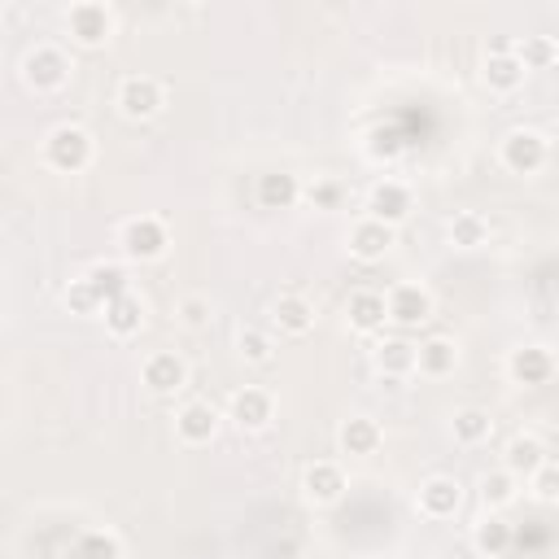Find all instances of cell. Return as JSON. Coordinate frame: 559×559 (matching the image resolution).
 <instances>
[{
    "label": "cell",
    "instance_id": "1",
    "mask_svg": "<svg viewBox=\"0 0 559 559\" xmlns=\"http://www.w3.org/2000/svg\"><path fill=\"white\" fill-rule=\"evenodd\" d=\"M44 162H48L52 170H61V175L83 170V166L92 162V135H87L83 127H74V122L52 127L48 140H44Z\"/></svg>",
    "mask_w": 559,
    "mask_h": 559
},
{
    "label": "cell",
    "instance_id": "2",
    "mask_svg": "<svg viewBox=\"0 0 559 559\" xmlns=\"http://www.w3.org/2000/svg\"><path fill=\"white\" fill-rule=\"evenodd\" d=\"M118 245H122V253H127L131 262H153V258H162V253H166L170 231H166V223H162V218L140 214V218H127V223L118 227Z\"/></svg>",
    "mask_w": 559,
    "mask_h": 559
},
{
    "label": "cell",
    "instance_id": "3",
    "mask_svg": "<svg viewBox=\"0 0 559 559\" xmlns=\"http://www.w3.org/2000/svg\"><path fill=\"white\" fill-rule=\"evenodd\" d=\"M22 79L26 87L35 92H57L66 79H70V61L57 44H35L26 57H22Z\"/></svg>",
    "mask_w": 559,
    "mask_h": 559
},
{
    "label": "cell",
    "instance_id": "4",
    "mask_svg": "<svg viewBox=\"0 0 559 559\" xmlns=\"http://www.w3.org/2000/svg\"><path fill=\"white\" fill-rule=\"evenodd\" d=\"M498 157H502V166L511 175H533V170L546 166V135L533 131V127H515V131L502 135V153Z\"/></svg>",
    "mask_w": 559,
    "mask_h": 559
},
{
    "label": "cell",
    "instance_id": "5",
    "mask_svg": "<svg viewBox=\"0 0 559 559\" xmlns=\"http://www.w3.org/2000/svg\"><path fill=\"white\" fill-rule=\"evenodd\" d=\"M66 31H70L74 44H83V48H100V44L109 39V31H114V13H109L105 4H96V0L70 4V13H66Z\"/></svg>",
    "mask_w": 559,
    "mask_h": 559
},
{
    "label": "cell",
    "instance_id": "6",
    "mask_svg": "<svg viewBox=\"0 0 559 559\" xmlns=\"http://www.w3.org/2000/svg\"><path fill=\"white\" fill-rule=\"evenodd\" d=\"M415 507L424 520H450L463 507V485L454 476H428L415 493Z\"/></svg>",
    "mask_w": 559,
    "mask_h": 559
},
{
    "label": "cell",
    "instance_id": "7",
    "mask_svg": "<svg viewBox=\"0 0 559 559\" xmlns=\"http://www.w3.org/2000/svg\"><path fill=\"white\" fill-rule=\"evenodd\" d=\"M432 314V297L419 284H397L384 297V319H393L397 328H419Z\"/></svg>",
    "mask_w": 559,
    "mask_h": 559
},
{
    "label": "cell",
    "instance_id": "8",
    "mask_svg": "<svg viewBox=\"0 0 559 559\" xmlns=\"http://www.w3.org/2000/svg\"><path fill=\"white\" fill-rule=\"evenodd\" d=\"M118 109L127 118H153L162 109V83L148 74H127L118 83Z\"/></svg>",
    "mask_w": 559,
    "mask_h": 559
},
{
    "label": "cell",
    "instance_id": "9",
    "mask_svg": "<svg viewBox=\"0 0 559 559\" xmlns=\"http://www.w3.org/2000/svg\"><path fill=\"white\" fill-rule=\"evenodd\" d=\"M406 214H411V188H406V183H397V179H380V183L367 192V218L393 227V223H402Z\"/></svg>",
    "mask_w": 559,
    "mask_h": 559
},
{
    "label": "cell",
    "instance_id": "10",
    "mask_svg": "<svg viewBox=\"0 0 559 559\" xmlns=\"http://www.w3.org/2000/svg\"><path fill=\"white\" fill-rule=\"evenodd\" d=\"M140 380L153 389V393H179L183 384H188V362L179 358V354H170V349H157V354H148L144 358V367H140Z\"/></svg>",
    "mask_w": 559,
    "mask_h": 559
},
{
    "label": "cell",
    "instance_id": "11",
    "mask_svg": "<svg viewBox=\"0 0 559 559\" xmlns=\"http://www.w3.org/2000/svg\"><path fill=\"white\" fill-rule=\"evenodd\" d=\"M507 371H511L515 384H546L550 371H555V358H550L546 345H520V349H511Z\"/></svg>",
    "mask_w": 559,
    "mask_h": 559
},
{
    "label": "cell",
    "instance_id": "12",
    "mask_svg": "<svg viewBox=\"0 0 559 559\" xmlns=\"http://www.w3.org/2000/svg\"><path fill=\"white\" fill-rule=\"evenodd\" d=\"M511 48H515V44H511ZM511 48H489V57H485L480 79H485L493 92H515V87L524 83V74H528Z\"/></svg>",
    "mask_w": 559,
    "mask_h": 559
},
{
    "label": "cell",
    "instance_id": "13",
    "mask_svg": "<svg viewBox=\"0 0 559 559\" xmlns=\"http://www.w3.org/2000/svg\"><path fill=\"white\" fill-rule=\"evenodd\" d=\"M175 432L188 441V445H205L214 432H218V411L210 402H188L179 415H175Z\"/></svg>",
    "mask_w": 559,
    "mask_h": 559
},
{
    "label": "cell",
    "instance_id": "14",
    "mask_svg": "<svg viewBox=\"0 0 559 559\" xmlns=\"http://www.w3.org/2000/svg\"><path fill=\"white\" fill-rule=\"evenodd\" d=\"M301 489H306V498H310V502H336V498L345 493V472H341L336 463L319 459V463H310V467H306Z\"/></svg>",
    "mask_w": 559,
    "mask_h": 559
},
{
    "label": "cell",
    "instance_id": "15",
    "mask_svg": "<svg viewBox=\"0 0 559 559\" xmlns=\"http://www.w3.org/2000/svg\"><path fill=\"white\" fill-rule=\"evenodd\" d=\"M271 314H275V328H280L284 336H306V332L314 328V306H310L301 293H284V297L271 306Z\"/></svg>",
    "mask_w": 559,
    "mask_h": 559
},
{
    "label": "cell",
    "instance_id": "16",
    "mask_svg": "<svg viewBox=\"0 0 559 559\" xmlns=\"http://www.w3.org/2000/svg\"><path fill=\"white\" fill-rule=\"evenodd\" d=\"M231 419L245 432L266 428L271 424V393L266 389H240V393H231Z\"/></svg>",
    "mask_w": 559,
    "mask_h": 559
},
{
    "label": "cell",
    "instance_id": "17",
    "mask_svg": "<svg viewBox=\"0 0 559 559\" xmlns=\"http://www.w3.org/2000/svg\"><path fill=\"white\" fill-rule=\"evenodd\" d=\"M297 197H301V183L288 170H271V175L258 179V205L262 210H293Z\"/></svg>",
    "mask_w": 559,
    "mask_h": 559
},
{
    "label": "cell",
    "instance_id": "18",
    "mask_svg": "<svg viewBox=\"0 0 559 559\" xmlns=\"http://www.w3.org/2000/svg\"><path fill=\"white\" fill-rule=\"evenodd\" d=\"M389 245H393V227H384V223H376V218H362V223L349 231V253L362 258V262L384 258Z\"/></svg>",
    "mask_w": 559,
    "mask_h": 559
},
{
    "label": "cell",
    "instance_id": "19",
    "mask_svg": "<svg viewBox=\"0 0 559 559\" xmlns=\"http://www.w3.org/2000/svg\"><path fill=\"white\" fill-rule=\"evenodd\" d=\"M105 328L114 336H135L144 328V301L135 293H122V297L105 301Z\"/></svg>",
    "mask_w": 559,
    "mask_h": 559
},
{
    "label": "cell",
    "instance_id": "20",
    "mask_svg": "<svg viewBox=\"0 0 559 559\" xmlns=\"http://www.w3.org/2000/svg\"><path fill=\"white\" fill-rule=\"evenodd\" d=\"M454 362H459V349H454V341H445V336H428L424 345H415V367H419L424 376H432V380L450 376Z\"/></svg>",
    "mask_w": 559,
    "mask_h": 559
},
{
    "label": "cell",
    "instance_id": "21",
    "mask_svg": "<svg viewBox=\"0 0 559 559\" xmlns=\"http://www.w3.org/2000/svg\"><path fill=\"white\" fill-rule=\"evenodd\" d=\"M546 459H550V454H546V445H542L537 437H515V441L507 445V467H502V472H511L515 480H520V476L528 480Z\"/></svg>",
    "mask_w": 559,
    "mask_h": 559
},
{
    "label": "cell",
    "instance_id": "22",
    "mask_svg": "<svg viewBox=\"0 0 559 559\" xmlns=\"http://www.w3.org/2000/svg\"><path fill=\"white\" fill-rule=\"evenodd\" d=\"M376 445H380V424H376V419L349 415V419L341 424V450H345V454H376Z\"/></svg>",
    "mask_w": 559,
    "mask_h": 559
},
{
    "label": "cell",
    "instance_id": "23",
    "mask_svg": "<svg viewBox=\"0 0 559 559\" xmlns=\"http://www.w3.org/2000/svg\"><path fill=\"white\" fill-rule=\"evenodd\" d=\"M511 542H515V533H511V524H507L502 515H485V520H476V528H472V546H476L480 555H507Z\"/></svg>",
    "mask_w": 559,
    "mask_h": 559
},
{
    "label": "cell",
    "instance_id": "24",
    "mask_svg": "<svg viewBox=\"0 0 559 559\" xmlns=\"http://www.w3.org/2000/svg\"><path fill=\"white\" fill-rule=\"evenodd\" d=\"M83 280L92 284V293L100 297V306H105V301H114V297H122V293H131L127 271H122V266H114V262H96V266H87V275H83Z\"/></svg>",
    "mask_w": 559,
    "mask_h": 559
},
{
    "label": "cell",
    "instance_id": "25",
    "mask_svg": "<svg viewBox=\"0 0 559 559\" xmlns=\"http://www.w3.org/2000/svg\"><path fill=\"white\" fill-rule=\"evenodd\" d=\"M349 328H358V332H376V328H384V297L371 293V288L354 293V297H349Z\"/></svg>",
    "mask_w": 559,
    "mask_h": 559
},
{
    "label": "cell",
    "instance_id": "26",
    "mask_svg": "<svg viewBox=\"0 0 559 559\" xmlns=\"http://www.w3.org/2000/svg\"><path fill=\"white\" fill-rule=\"evenodd\" d=\"M376 367H380L384 376H406V371H415V345L402 341V336L380 341V345H376Z\"/></svg>",
    "mask_w": 559,
    "mask_h": 559
},
{
    "label": "cell",
    "instance_id": "27",
    "mask_svg": "<svg viewBox=\"0 0 559 559\" xmlns=\"http://www.w3.org/2000/svg\"><path fill=\"white\" fill-rule=\"evenodd\" d=\"M70 559H122V546H118L114 533H105V528H87V533L74 537Z\"/></svg>",
    "mask_w": 559,
    "mask_h": 559
},
{
    "label": "cell",
    "instance_id": "28",
    "mask_svg": "<svg viewBox=\"0 0 559 559\" xmlns=\"http://www.w3.org/2000/svg\"><path fill=\"white\" fill-rule=\"evenodd\" d=\"M445 231H450V245H459V249H476V245H485V240H489V223H485L480 214H472V210L454 214Z\"/></svg>",
    "mask_w": 559,
    "mask_h": 559
},
{
    "label": "cell",
    "instance_id": "29",
    "mask_svg": "<svg viewBox=\"0 0 559 559\" xmlns=\"http://www.w3.org/2000/svg\"><path fill=\"white\" fill-rule=\"evenodd\" d=\"M489 432H493V419L485 411L467 406V411L454 415V441L459 445H480V441H489Z\"/></svg>",
    "mask_w": 559,
    "mask_h": 559
},
{
    "label": "cell",
    "instance_id": "30",
    "mask_svg": "<svg viewBox=\"0 0 559 559\" xmlns=\"http://www.w3.org/2000/svg\"><path fill=\"white\" fill-rule=\"evenodd\" d=\"M511 52L520 57L524 70H546V66L555 61V44H550L546 35H524V44H515Z\"/></svg>",
    "mask_w": 559,
    "mask_h": 559
},
{
    "label": "cell",
    "instance_id": "31",
    "mask_svg": "<svg viewBox=\"0 0 559 559\" xmlns=\"http://www.w3.org/2000/svg\"><path fill=\"white\" fill-rule=\"evenodd\" d=\"M480 498H485V507H507L511 498H515V476L511 472H485L480 476Z\"/></svg>",
    "mask_w": 559,
    "mask_h": 559
},
{
    "label": "cell",
    "instance_id": "32",
    "mask_svg": "<svg viewBox=\"0 0 559 559\" xmlns=\"http://www.w3.org/2000/svg\"><path fill=\"white\" fill-rule=\"evenodd\" d=\"M66 306H70V314H100L105 310L87 280H70L66 284Z\"/></svg>",
    "mask_w": 559,
    "mask_h": 559
},
{
    "label": "cell",
    "instance_id": "33",
    "mask_svg": "<svg viewBox=\"0 0 559 559\" xmlns=\"http://www.w3.org/2000/svg\"><path fill=\"white\" fill-rule=\"evenodd\" d=\"M236 345H240V358H249V362H271V336L266 332H258V328H245L240 336H236Z\"/></svg>",
    "mask_w": 559,
    "mask_h": 559
},
{
    "label": "cell",
    "instance_id": "34",
    "mask_svg": "<svg viewBox=\"0 0 559 559\" xmlns=\"http://www.w3.org/2000/svg\"><path fill=\"white\" fill-rule=\"evenodd\" d=\"M306 197H310L314 210H336V205H341V183H336V179H314V183L306 188Z\"/></svg>",
    "mask_w": 559,
    "mask_h": 559
},
{
    "label": "cell",
    "instance_id": "35",
    "mask_svg": "<svg viewBox=\"0 0 559 559\" xmlns=\"http://www.w3.org/2000/svg\"><path fill=\"white\" fill-rule=\"evenodd\" d=\"M528 480H533V493H537L542 502H555V493H559V472H555V463H550V459H546Z\"/></svg>",
    "mask_w": 559,
    "mask_h": 559
},
{
    "label": "cell",
    "instance_id": "36",
    "mask_svg": "<svg viewBox=\"0 0 559 559\" xmlns=\"http://www.w3.org/2000/svg\"><path fill=\"white\" fill-rule=\"evenodd\" d=\"M402 153V140H397V131H371V157H384V162H393Z\"/></svg>",
    "mask_w": 559,
    "mask_h": 559
},
{
    "label": "cell",
    "instance_id": "37",
    "mask_svg": "<svg viewBox=\"0 0 559 559\" xmlns=\"http://www.w3.org/2000/svg\"><path fill=\"white\" fill-rule=\"evenodd\" d=\"M179 314H183L188 328H205L210 323V301L205 297H183L179 301Z\"/></svg>",
    "mask_w": 559,
    "mask_h": 559
}]
</instances>
